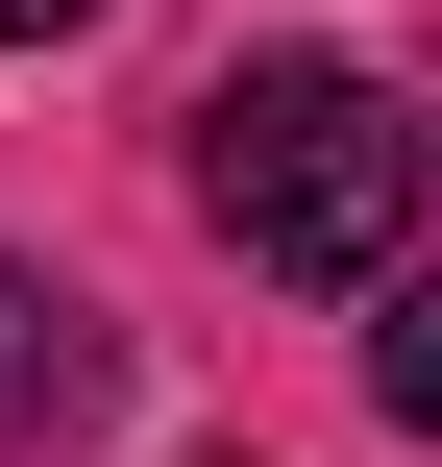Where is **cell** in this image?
I'll return each instance as SVG.
<instances>
[{
  "label": "cell",
  "instance_id": "obj_3",
  "mask_svg": "<svg viewBox=\"0 0 442 467\" xmlns=\"http://www.w3.org/2000/svg\"><path fill=\"white\" fill-rule=\"evenodd\" d=\"M49 25H98V0H0V49H49Z\"/></svg>",
  "mask_w": 442,
  "mask_h": 467
},
{
  "label": "cell",
  "instance_id": "obj_1",
  "mask_svg": "<svg viewBox=\"0 0 442 467\" xmlns=\"http://www.w3.org/2000/svg\"><path fill=\"white\" fill-rule=\"evenodd\" d=\"M197 222H221L246 271H295V296H394V246H418V99H394L369 49L221 74V99H197Z\"/></svg>",
  "mask_w": 442,
  "mask_h": 467
},
{
  "label": "cell",
  "instance_id": "obj_2",
  "mask_svg": "<svg viewBox=\"0 0 442 467\" xmlns=\"http://www.w3.org/2000/svg\"><path fill=\"white\" fill-rule=\"evenodd\" d=\"M98 394H123V345H98V296H49V271H0V443H98Z\"/></svg>",
  "mask_w": 442,
  "mask_h": 467
}]
</instances>
